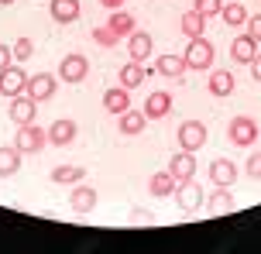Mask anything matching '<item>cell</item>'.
<instances>
[{"label":"cell","mask_w":261,"mask_h":254,"mask_svg":"<svg viewBox=\"0 0 261 254\" xmlns=\"http://www.w3.org/2000/svg\"><path fill=\"white\" fill-rule=\"evenodd\" d=\"M251 76L261 82V52H254V59H251Z\"/></svg>","instance_id":"35"},{"label":"cell","mask_w":261,"mask_h":254,"mask_svg":"<svg viewBox=\"0 0 261 254\" xmlns=\"http://www.w3.org/2000/svg\"><path fill=\"white\" fill-rule=\"evenodd\" d=\"M86 72H90L86 55H65L62 66H59V76H62L65 82H83V79H86Z\"/></svg>","instance_id":"9"},{"label":"cell","mask_w":261,"mask_h":254,"mask_svg":"<svg viewBox=\"0 0 261 254\" xmlns=\"http://www.w3.org/2000/svg\"><path fill=\"white\" fill-rule=\"evenodd\" d=\"M127 52L134 62H144L148 55H151V35L148 31H130L127 35Z\"/></svg>","instance_id":"13"},{"label":"cell","mask_w":261,"mask_h":254,"mask_svg":"<svg viewBox=\"0 0 261 254\" xmlns=\"http://www.w3.org/2000/svg\"><path fill=\"white\" fill-rule=\"evenodd\" d=\"M182 59H186L189 69H206V66H213V45H210L203 35H199V38H189Z\"/></svg>","instance_id":"1"},{"label":"cell","mask_w":261,"mask_h":254,"mask_svg":"<svg viewBox=\"0 0 261 254\" xmlns=\"http://www.w3.org/2000/svg\"><path fill=\"white\" fill-rule=\"evenodd\" d=\"M0 4H14V0H0Z\"/></svg>","instance_id":"39"},{"label":"cell","mask_w":261,"mask_h":254,"mask_svg":"<svg viewBox=\"0 0 261 254\" xmlns=\"http://www.w3.org/2000/svg\"><path fill=\"white\" fill-rule=\"evenodd\" d=\"M244 172H248L251 179H261V151H254L248 158V168H244Z\"/></svg>","instance_id":"33"},{"label":"cell","mask_w":261,"mask_h":254,"mask_svg":"<svg viewBox=\"0 0 261 254\" xmlns=\"http://www.w3.org/2000/svg\"><path fill=\"white\" fill-rule=\"evenodd\" d=\"M110 27L117 31L120 38H127L130 31H138V27H134V17H130L127 11H114V14H110Z\"/></svg>","instance_id":"27"},{"label":"cell","mask_w":261,"mask_h":254,"mask_svg":"<svg viewBox=\"0 0 261 254\" xmlns=\"http://www.w3.org/2000/svg\"><path fill=\"white\" fill-rule=\"evenodd\" d=\"M220 17L227 21V24H244L248 21V7L244 4H223V11H220Z\"/></svg>","instance_id":"29"},{"label":"cell","mask_w":261,"mask_h":254,"mask_svg":"<svg viewBox=\"0 0 261 254\" xmlns=\"http://www.w3.org/2000/svg\"><path fill=\"white\" fill-rule=\"evenodd\" d=\"M69 206H72V210H76L79 216H83V213H93V206H96V192H93L90 186H79L76 192H72Z\"/></svg>","instance_id":"18"},{"label":"cell","mask_w":261,"mask_h":254,"mask_svg":"<svg viewBox=\"0 0 261 254\" xmlns=\"http://www.w3.org/2000/svg\"><path fill=\"white\" fill-rule=\"evenodd\" d=\"M237 165L230 158H213L210 161V179H213V186H223V189H230L237 182Z\"/></svg>","instance_id":"6"},{"label":"cell","mask_w":261,"mask_h":254,"mask_svg":"<svg viewBox=\"0 0 261 254\" xmlns=\"http://www.w3.org/2000/svg\"><path fill=\"white\" fill-rule=\"evenodd\" d=\"M248 35L254 41H261V14H254V17H248Z\"/></svg>","instance_id":"34"},{"label":"cell","mask_w":261,"mask_h":254,"mask_svg":"<svg viewBox=\"0 0 261 254\" xmlns=\"http://www.w3.org/2000/svg\"><path fill=\"white\" fill-rule=\"evenodd\" d=\"M169 172L175 175V182L193 179V175H196V151H179V155L169 161Z\"/></svg>","instance_id":"10"},{"label":"cell","mask_w":261,"mask_h":254,"mask_svg":"<svg viewBox=\"0 0 261 254\" xmlns=\"http://www.w3.org/2000/svg\"><path fill=\"white\" fill-rule=\"evenodd\" d=\"M144 79H148V69H144L141 62H134V59L120 69V86H124V90H134V86H141Z\"/></svg>","instance_id":"17"},{"label":"cell","mask_w":261,"mask_h":254,"mask_svg":"<svg viewBox=\"0 0 261 254\" xmlns=\"http://www.w3.org/2000/svg\"><path fill=\"white\" fill-rule=\"evenodd\" d=\"M172 110V93H165V90H158V93H148V100H144V117L148 121H158V117H165Z\"/></svg>","instance_id":"11"},{"label":"cell","mask_w":261,"mask_h":254,"mask_svg":"<svg viewBox=\"0 0 261 254\" xmlns=\"http://www.w3.org/2000/svg\"><path fill=\"white\" fill-rule=\"evenodd\" d=\"M31 52H35V45H31V38H17V41H14V48H11V55L17 59V62H24V59H31Z\"/></svg>","instance_id":"32"},{"label":"cell","mask_w":261,"mask_h":254,"mask_svg":"<svg viewBox=\"0 0 261 254\" xmlns=\"http://www.w3.org/2000/svg\"><path fill=\"white\" fill-rule=\"evenodd\" d=\"M254 52H258V41L251 38V35L234 38V45H230V59H234V62H251V59H254Z\"/></svg>","instance_id":"20"},{"label":"cell","mask_w":261,"mask_h":254,"mask_svg":"<svg viewBox=\"0 0 261 254\" xmlns=\"http://www.w3.org/2000/svg\"><path fill=\"white\" fill-rule=\"evenodd\" d=\"M227 134H230V141H234L237 148H248V145H254V137H258V124L251 121V117H234L230 127H227Z\"/></svg>","instance_id":"3"},{"label":"cell","mask_w":261,"mask_h":254,"mask_svg":"<svg viewBox=\"0 0 261 254\" xmlns=\"http://www.w3.org/2000/svg\"><path fill=\"white\" fill-rule=\"evenodd\" d=\"M203 27H206V17H203L199 11H186L182 14V35L186 38H199Z\"/></svg>","instance_id":"23"},{"label":"cell","mask_w":261,"mask_h":254,"mask_svg":"<svg viewBox=\"0 0 261 254\" xmlns=\"http://www.w3.org/2000/svg\"><path fill=\"white\" fill-rule=\"evenodd\" d=\"M130 220H134V223H148V220H151V216L144 213V210H134V213H130Z\"/></svg>","instance_id":"37"},{"label":"cell","mask_w":261,"mask_h":254,"mask_svg":"<svg viewBox=\"0 0 261 254\" xmlns=\"http://www.w3.org/2000/svg\"><path fill=\"white\" fill-rule=\"evenodd\" d=\"M175 203H179V210H182V213H193L196 206L203 203V189L196 186L193 179H186V182L175 186Z\"/></svg>","instance_id":"8"},{"label":"cell","mask_w":261,"mask_h":254,"mask_svg":"<svg viewBox=\"0 0 261 254\" xmlns=\"http://www.w3.org/2000/svg\"><path fill=\"white\" fill-rule=\"evenodd\" d=\"M45 145H48V131H41L35 124H21L17 127V137H14L17 151H41Z\"/></svg>","instance_id":"2"},{"label":"cell","mask_w":261,"mask_h":254,"mask_svg":"<svg viewBox=\"0 0 261 254\" xmlns=\"http://www.w3.org/2000/svg\"><path fill=\"white\" fill-rule=\"evenodd\" d=\"M11 121L21 127V124H31L35 121V100L31 96H11Z\"/></svg>","instance_id":"12"},{"label":"cell","mask_w":261,"mask_h":254,"mask_svg":"<svg viewBox=\"0 0 261 254\" xmlns=\"http://www.w3.org/2000/svg\"><path fill=\"white\" fill-rule=\"evenodd\" d=\"M103 107L110 110V114H124V110H130V93L124 90V86H117V90H107L103 93Z\"/></svg>","instance_id":"16"},{"label":"cell","mask_w":261,"mask_h":254,"mask_svg":"<svg viewBox=\"0 0 261 254\" xmlns=\"http://www.w3.org/2000/svg\"><path fill=\"white\" fill-rule=\"evenodd\" d=\"M83 175H86V168H79V165H59V168L52 172V179L59 182V186H76Z\"/></svg>","instance_id":"25"},{"label":"cell","mask_w":261,"mask_h":254,"mask_svg":"<svg viewBox=\"0 0 261 254\" xmlns=\"http://www.w3.org/2000/svg\"><path fill=\"white\" fill-rule=\"evenodd\" d=\"M144 124H148V117L138 114V110H124L120 114V134H141Z\"/></svg>","instance_id":"24"},{"label":"cell","mask_w":261,"mask_h":254,"mask_svg":"<svg viewBox=\"0 0 261 254\" xmlns=\"http://www.w3.org/2000/svg\"><path fill=\"white\" fill-rule=\"evenodd\" d=\"M24 90H28V76H24V69H17V66L0 69V93H4V96H21Z\"/></svg>","instance_id":"4"},{"label":"cell","mask_w":261,"mask_h":254,"mask_svg":"<svg viewBox=\"0 0 261 254\" xmlns=\"http://www.w3.org/2000/svg\"><path fill=\"white\" fill-rule=\"evenodd\" d=\"M100 4H103V7H110V11H120V7H124V0H100Z\"/></svg>","instance_id":"38"},{"label":"cell","mask_w":261,"mask_h":254,"mask_svg":"<svg viewBox=\"0 0 261 254\" xmlns=\"http://www.w3.org/2000/svg\"><path fill=\"white\" fill-rule=\"evenodd\" d=\"M193 11H199V14H203V17L210 21L213 14H220V11H223V0H196Z\"/></svg>","instance_id":"31"},{"label":"cell","mask_w":261,"mask_h":254,"mask_svg":"<svg viewBox=\"0 0 261 254\" xmlns=\"http://www.w3.org/2000/svg\"><path fill=\"white\" fill-rule=\"evenodd\" d=\"M179 145H182V151H196V148L206 145V127L199 121H186L179 124Z\"/></svg>","instance_id":"5"},{"label":"cell","mask_w":261,"mask_h":254,"mask_svg":"<svg viewBox=\"0 0 261 254\" xmlns=\"http://www.w3.org/2000/svg\"><path fill=\"white\" fill-rule=\"evenodd\" d=\"M21 168V151L17 148H0V175H14Z\"/></svg>","instance_id":"26"},{"label":"cell","mask_w":261,"mask_h":254,"mask_svg":"<svg viewBox=\"0 0 261 254\" xmlns=\"http://www.w3.org/2000/svg\"><path fill=\"white\" fill-rule=\"evenodd\" d=\"M148 192H151V196H169V192H175V175L172 172H155L148 179Z\"/></svg>","instance_id":"21"},{"label":"cell","mask_w":261,"mask_h":254,"mask_svg":"<svg viewBox=\"0 0 261 254\" xmlns=\"http://www.w3.org/2000/svg\"><path fill=\"white\" fill-rule=\"evenodd\" d=\"M7 66H11V48L0 45V69H7Z\"/></svg>","instance_id":"36"},{"label":"cell","mask_w":261,"mask_h":254,"mask_svg":"<svg viewBox=\"0 0 261 254\" xmlns=\"http://www.w3.org/2000/svg\"><path fill=\"white\" fill-rule=\"evenodd\" d=\"M48 141L59 145V148L72 145V141H76V121H55L52 127H48Z\"/></svg>","instance_id":"14"},{"label":"cell","mask_w":261,"mask_h":254,"mask_svg":"<svg viewBox=\"0 0 261 254\" xmlns=\"http://www.w3.org/2000/svg\"><path fill=\"white\" fill-rule=\"evenodd\" d=\"M35 103H45V100H52L55 96V76H48V72H38V76H31L28 79V90H24Z\"/></svg>","instance_id":"7"},{"label":"cell","mask_w":261,"mask_h":254,"mask_svg":"<svg viewBox=\"0 0 261 254\" xmlns=\"http://www.w3.org/2000/svg\"><path fill=\"white\" fill-rule=\"evenodd\" d=\"M230 206H234V196H230L223 186H217V189H213V196H210V210H213V213H227Z\"/></svg>","instance_id":"28"},{"label":"cell","mask_w":261,"mask_h":254,"mask_svg":"<svg viewBox=\"0 0 261 254\" xmlns=\"http://www.w3.org/2000/svg\"><path fill=\"white\" fill-rule=\"evenodd\" d=\"M93 41H96V45H103V48H114V45L120 41V35L107 24V27H96V31H93Z\"/></svg>","instance_id":"30"},{"label":"cell","mask_w":261,"mask_h":254,"mask_svg":"<svg viewBox=\"0 0 261 254\" xmlns=\"http://www.w3.org/2000/svg\"><path fill=\"white\" fill-rule=\"evenodd\" d=\"M210 93L213 96H230L234 93V76H230L227 69H213V76H210Z\"/></svg>","instance_id":"19"},{"label":"cell","mask_w":261,"mask_h":254,"mask_svg":"<svg viewBox=\"0 0 261 254\" xmlns=\"http://www.w3.org/2000/svg\"><path fill=\"white\" fill-rule=\"evenodd\" d=\"M158 72L162 76H169V79H175V76H182L186 72V59L182 55H158Z\"/></svg>","instance_id":"22"},{"label":"cell","mask_w":261,"mask_h":254,"mask_svg":"<svg viewBox=\"0 0 261 254\" xmlns=\"http://www.w3.org/2000/svg\"><path fill=\"white\" fill-rule=\"evenodd\" d=\"M52 17L59 21V24H72L79 17V0H52Z\"/></svg>","instance_id":"15"}]
</instances>
